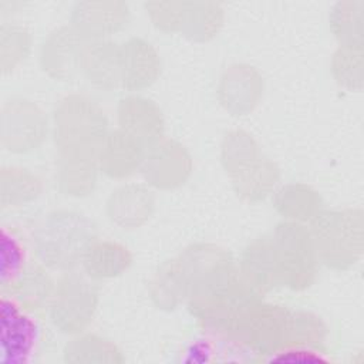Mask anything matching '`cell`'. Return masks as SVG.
Returning <instances> with one entry per match:
<instances>
[{"label":"cell","mask_w":364,"mask_h":364,"mask_svg":"<svg viewBox=\"0 0 364 364\" xmlns=\"http://www.w3.org/2000/svg\"><path fill=\"white\" fill-rule=\"evenodd\" d=\"M274 205L283 218L299 223L317 216L318 198L309 186L289 185L279 191Z\"/></svg>","instance_id":"obj_23"},{"label":"cell","mask_w":364,"mask_h":364,"mask_svg":"<svg viewBox=\"0 0 364 364\" xmlns=\"http://www.w3.org/2000/svg\"><path fill=\"white\" fill-rule=\"evenodd\" d=\"M145 156L142 168L149 183L158 188H173L189 175L191 161L185 149L175 142H158Z\"/></svg>","instance_id":"obj_8"},{"label":"cell","mask_w":364,"mask_h":364,"mask_svg":"<svg viewBox=\"0 0 364 364\" xmlns=\"http://www.w3.org/2000/svg\"><path fill=\"white\" fill-rule=\"evenodd\" d=\"M290 314L272 304H257L245 321L239 336L260 355H273L287 346Z\"/></svg>","instance_id":"obj_6"},{"label":"cell","mask_w":364,"mask_h":364,"mask_svg":"<svg viewBox=\"0 0 364 364\" xmlns=\"http://www.w3.org/2000/svg\"><path fill=\"white\" fill-rule=\"evenodd\" d=\"M92 223L75 212L50 215L34 235L38 260L51 269H70L92 243Z\"/></svg>","instance_id":"obj_1"},{"label":"cell","mask_w":364,"mask_h":364,"mask_svg":"<svg viewBox=\"0 0 364 364\" xmlns=\"http://www.w3.org/2000/svg\"><path fill=\"white\" fill-rule=\"evenodd\" d=\"M145 146L124 131H115L105 136L100 151V168L112 178H125L142 166Z\"/></svg>","instance_id":"obj_10"},{"label":"cell","mask_w":364,"mask_h":364,"mask_svg":"<svg viewBox=\"0 0 364 364\" xmlns=\"http://www.w3.org/2000/svg\"><path fill=\"white\" fill-rule=\"evenodd\" d=\"M51 280L47 273L36 264H27L21 274L4 290L1 296L13 299L23 310L31 313L43 307L53 296Z\"/></svg>","instance_id":"obj_17"},{"label":"cell","mask_w":364,"mask_h":364,"mask_svg":"<svg viewBox=\"0 0 364 364\" xmlns=\"http://www.w3.org/2000/svg\"><path fill=\"white\" fill-rule=\"evenodd\" d=\"M30 48L28 33L10 21L0 26V68L3 74L11 73L26 57Z\"/></svg>","instance_id":"obj_26"},{"label":"cell","mask_w":364,"mask_h":364,"mask_svg":"<svg viewBox=\"0 0 364 364\" xmlns=\"http://www.w3.org/2000/svg\"><path fill=\"white\" fill-rule=\"evenodd\" d=\"M118 119L121 131L138 139L145 148H151L159 142L162 117L149 100L142 97L122 100L118 109Z\"/></svg>","instance_id":"obj_9"},{"label":"cell","mask_w":364,"mask_h":364,"mask_svg":"<svg viewBox=\"0 0 364 364\" xmlns=\"http://www.w3.org/2000/svg\"><path fill=\"white\" fill-rule=\"evenodd\" d=\"M55 141L61 155L95 158L107 134L104 112L88 98H64L54 117Z\"/></svg>","instance_id":"obj_2"},{"label":"cell","mask_w":364,"mask_h":364,"mask_svg":"<svg viewBox=\"0 0 364 364\" xmlns=\"http://www.w3.org/2000/svg\"><path fill=\"white\" fill-rule=\"evenodd\" d=\"M64 360L68 363H122L124 357L108 340L87 334L74 338L65 346Z\"/></svg>","instance_id":"obj_21"},{"label":"cell","mask_w":364,"mask_h":364,"mask_svg":"<svg viewBox=\"0 0 364 364\" xmlns=\"http://www.w3.org/2000/svg\"><path fill=\"white\" fill-rule=\"evenodd\" d=\"M243 279L255 289L266 290L279 283L273 240H256L243 255Z\"/></svg>","instance_id":"obj_18"},{"label":"cell","mask_w":364,"mask_h":364,"mask_svg":"<svg viewBox=\"0 0 364 364\" xmlns=\"http://www.w3.org/2000/svg\"><path fill=\"white\" fill-rule=\"evenodd\" d=\"M97 293L85 279L70 274L60 280L51 296L50 317L63 333L82 331L92 318Z\"/></svg>","instance_id":"obj_5"},{"label":"cell","mask_w":364,"mask_h":364,"mask_svg":"<svg viewBox=\"0 0 364 364\" xmlns=\"http://www.w3.org/2000/svg\"><path fill=\"white\" fill-rule=\"evenodd\" d=\"M47 134L43 111L24 98H10L1 107L0 142L13 154H26L41 145Z\"/></svg>","instance_id":"obj_4"},{"label":"cell","mask_w":364,"mask_h":364,"mask_svg":"<svg viewBox=\"0 0 364 364\" xmlns=\"http://www.w3.org/2000/svg\"><path fill=\"white\" fill-rule=\"evenodd\" d=\"M78 33L60 28L53 33L41 48V65L54 78H68L81 61Z\"/></svg>","instance_id":"obj_12"},{"label":"cell","mask_w":364,"mask_h":364,"mask_svg":"<svg viewBox=\"0 0 364 364\" xmlns=\"http://www.w3.org/2000/svg\"><path fill=\"white\" fill-rule=\"evenodd\" d=\"M185 294L178 263L173 262L164 266L152 283V297L156 304L161 307H173Z\"/></svg>","instance_id":"obj_28"},{"label":"cell","mask_w":364,"mask_h":364,"mask_svg":"<svg viewBox=\"0 0 364 364\" xmlns=\"http://www.w3.org/2000/svg\"><path fill=\"white\" fill-rule=\"evenodd\" d=\"M131 263L128 250L115 242H92L82 256L90 277L104 279L121 274Z\"/></svg>","instance_id":"obj_20"},{"label":"cell","mask_w":364,"mask_h":364,"mask_svg":"<svg viewBox=\"0 0 364 364\" xmlns=\"http://www.w3.org/2000/svg\"><path fill=\"white\" fill-rule=\"evenodd\" d=\"M324 331L317 317L309 313H297L289 317L287 344L290 347L314 348L321 343Z\"/></svg>","instance_id":"obj_29"},{"label":"cell","mask_w":364,"mask_h":364,"mask_svg":"<svg viewBox=\"0 0 364 364\" xmlns=\"http://www.w3.org/2000/svg\"><path fill=\"white\" fill-rule=\"evenodd\" d=\"M257 159H260L257 145L246 132L233 131L226 135L222 146V162L232 176Z\"/></svg>","instance_id":"obj_25"},{"label":"cell","mask_w":364,"mask_h":364,"mask_svg":"<svg viewBox=\"0 0 364 364\" xmlns=\"http://www.w3.org/2000/svg\"><path fill=\"white\" fill-rule=\"evenodd\" d=\"M262 81L259 74L249 65H233L222 77L219 98L233 114L249 112L259 101Z\"/></svg>","instance_id":"obj_11"},{"label":"cell","mask_w":364,"mask_h":364,"mask_svg":"<svg viewBox=\"0 0 364 364\" xmlns=\"http://www.w3.org/2000/svg\"><path fill=\"white\" fill-rule=\"evenodd\" d=\"M37 340V326L28 311L13 299L1 296V357L7 364H20L31 354Z\"/></svg>","instance_id":"obj_7"},{"label":"cell","mask_w":364,"mask_h":364,"mask_svg":"<svg viewBox=\"0 0 364 364\" xmlns=\"http://www.w3.org/2000/svg\"><path fill=\"white\" fill-rule=\"evenodd\" d=\"M41 192L40 179L18 166H3L0 171L1 209L18 208L34 200Z\"/></svg>","instance_id":"obj_19"},{"label":"cell","mask_w":364,"mask_h":364,"mask_svg":"<svg viewBox=\"0 0 364 364\" xmlns=\"http://www.w3.org/2000/svg\"><path fill=\"white\" fill-rule=\"evenodd\" d=\"M159 73L155 50L142 40H131L121 48V84L131 90L149 85Z\"/></svg>","instance_id":"obj_13"},{"label":"cell","mask_w":364,"mask_h":364,"mask_svg":"<svg viewBox=\"0 0 364 364\" xmlns=\"http://www.w3.org/2000/svg\"><path fill=\"white\" fill-rule=\"evenodd\" d=\"M80 67L90 82L112 88L121 82V48L115 44L95 41L81 51Z\"/></svg>","instance_id":"obj_14"},{"label":"cell","mask_w":364,"mask_h":364,"mask_svg":"<svg viewBox=\"0 0 364 364\" xmlns=\"http://www.w3.org/2000/svg\"><path fill=\"white\" fill-rule=\"evenodd\" d=\"M154 209V196L139 185H128L112 192L107 212L108 218L122 226L134 228L144 223Z\"/></svg>","instance_id":"obj_15"},{"label":"cell","mask_w":364,"mask_h":364,"mask_svg":"<svg viewBox=\"0 0 364 364\" xmlns=\"http://www.w3.org/2000/svg\"><path fill=\"white\" fill-rule=\"evenodd\" d=\"M273 246L279 283L296 290L307 287L314 276L317 256L310 230L296 222L282 223L276 229Z\"/></svg>","instance_id":"obj_3"},{"label":"cell","mask_w":364,"mask_h":364,"mask_svg":"<svg viewBox=\"0 0 364 364\" xmlns=\"http://www.w3.org/2000/svg\"><path fill=\"white\" fill-rule=\"evenodd\" d=\"M26 252L16 236L9 233L6 228L1 229V267H0V287L4 291L26 269Z\"/></svg>","instance_id":"obj_27"},{"label":"cell","mask_w":364,"mask_h":364,"mask_svg":"<svg viewBox=\"0 0 364 364\" xmlns=\"http://www.w3.org/2000/svg\"><path fill=\"white\" fill-rule=\"evenodd\" d=\"M277 181V169L269 161L257 159L255 164L233 175V185L242 198L247 200L263 199Z\"/></svg>","instance_id":"obj_22"},{"label":"cell","mask_w":364,"mask_h":364,"mask_svg":"<svg viewBox=\"0 0 364 364\" xmlns=\"http://www.w3.org/2000/svg\"><path fill=\"white\" fill-rule=\"evenodd\" d=\"M222 21V13L218 6H198L191 11H185L182 28L196 40H208L212 37Z\"/></svg>","instance_id":"obj_30"},{"label":"cell","mask_w":364,"mask_h":364,"mask_svg":"<svg viewBox=\"0 0 364 364\" xmlns=\"http://www.w3.org/2000/svg\"><path fill=\"white\" fill-rule=\"evenodd\" d=\"M58 176L60 186L67 195H87L95 182V158L61 155Z\"/></svg>","instance_id":"obj_24"},{"label":"cell","mask_w":364,"mask_h":364,"mask_svg":"<svg viewBox=\"0 0 364 364\" xmlns=\"http://www.w3.org/2000/svg\"><path fill=\"white\" fill-rule=\"evenodd\" d=\"M125 16L124 6L118 3L80 4L74 11V30L85 37L108 36L124 24Z\"/></svg>","instance_id":"obj_16"}]
</instances>
